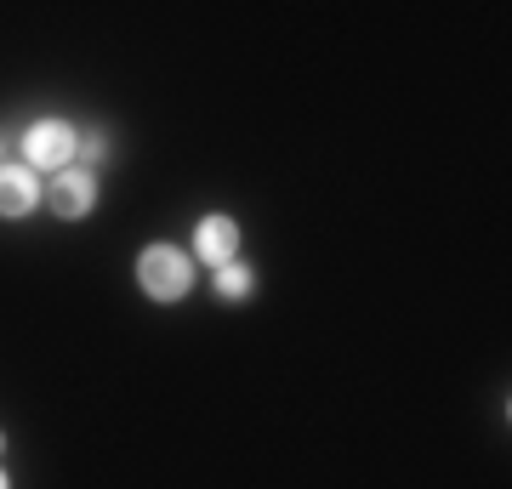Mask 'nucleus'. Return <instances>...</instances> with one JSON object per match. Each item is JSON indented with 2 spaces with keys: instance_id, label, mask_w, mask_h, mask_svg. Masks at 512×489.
<instances>
[{
  "instance_id": "f257e3e1",
  "label": "nucleus",
  "mask_w": 512,
  "mask_h": 489,
  "mask_svg": "<svg viewBox=\"0 0 512 489\" xmlns=\"http://www.w3.org/2000/svg\"><path fill=\"white\" fill-rule=\"evenodd\" d=\"M137 285H143L148 302H183L194 290V262L177 245H148L137 256Z\"/></svg>"
},
{
  "instance_id": "f03ea898",
  "label": "nucleus",
  "mask_w": 512,
  "mask_h": 489,
  "mask_svg": "<svg viewBox=\"0 0 512 489\" xmlns=\"http://www.w3.org/2000/svg\"><path fill=\"white\" fill-rule=\"evenodd\" d=\"M74 148H80V137H74L69 120H35V126L23 131V160H29V171H63L74 160Z\"/></svg>"
},
{
  "instance_id": "7ed1b4c3",
  "label": "nucleus",
  "mask_w": 512,
  "mask_h": 489,
  "mask_svg": "<svg viewBox=\"0 0 512 489\" xmlns=\"http://www.w3.org/2000/svg\"><path fill=\"white\" fill-rule=\"evenodd\" d=\"M46 205H52V217L63 222H86L97 211V177L80 165V171H57L46 182Z\"/></svg>"
},
{
  "instance_id": "20e7f679",
  "label": "nucleus",
  "mask_w": 512,
  "mask_h": 489,
  "mask_svg": "<svg viewBox=\"0 0 512 489\" xmlns=\"http://www.w3.org/2000/svg\"><path fill=\"white\" fill-rule=\"evenodd\" d=\"M40 177L29 165H0V222H23L40 205Z\"/></svg>"
},
{
  "instance_id": "39448f33",
  "label": "nucleus",
  "mask_w": 512,
  "mask_h": 489,
  "mask_svg": "<svg viewBox=\"0 0 512 489\" xmlns=\"http://www.w3.org/2000/svg\"><path fill=\"white\" fill-rule=\"evenodd\" d=\"M194 256L211 262V273H217L222 262H234V256H239V222L222 217V211L200 217V228H194Z\"/></svg>"
},
{
  "instance_id": "423d86ee",
  "label": "nucleus",
  "mask_w": 512,
  "mask_h": 489,
  "mask_svg": "<svg viewBox=\"0 0 512 489\" xmlns=\"http://www.w3.org/2000/svg\"><path fill=\"white\" fill-rule=\"evenodd\" d=\"M211 285H217L222 302H245V296L256 290V273H251V262H239V256H234V262H222V268H217Z\"/></svg>"
},
{
  "instance_id": "0eeeda50",
  "label": "nucleus",
  "mask_w": 512,
  "mask_h": 489,
  "mask_svg": "<svg viewBox=\"0 0 512 489\" xmlns=\"http://www.w3.org/2000/svg\"><path fill=\"white\" fill-rule=\"evenodd\" d=\"M74 154L86 160V171H97V165L109 160V131H103V126H92L86 137H80V148H74Z\"/></svg>"
},
{
  "instance_id": "6e6552de",
  "label": "nucleus",
  "mask_w": 512,
  "mask_h": 489,
  "mask_svg": "<svg viewBox=\"0 0 512 489\" xmlns=\"http://www.w3.org/2000/svg\"><path fill=\"white\" fill-rule=\"evenodd\" d=\"M0 489H12V478H6V472H0Z\"/></svg>"
},
{
  "instance_id": "1a4fd4ad",
  "label": "nucleus",
  "mask_w": 512,
  "mask_h": 489,
  "mask_svg": "<svg viewBox=\"0 0 512 489\" xmlns=\"http://www.w3.org/2000/svg\"><path fill=\"white\" fill-rule=\"evenodd\" d=\"M0 450H6V433H0Z\"/></svg>"
},
{
  "instance_id": "9d476101",
  "label": "nucleus",
  "mask_w": 512,
  "mask_h": 489,
  "mask_svg": "<svg viewBox=\"0 0 512 489\" xmlns=\"http://www.w3.org/2000/svg\"><path fill=\"white\" fill-rule=\"evenodd\" d=\"M0 165H6V160H0Z\"/></svg>"
}]
</instances>
